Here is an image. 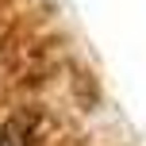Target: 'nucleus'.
<instances>
[{
	"instance_id": "obj_1",
	"label": "nucleus",
	"mask_w": 146,
	"mask_h": 146,
	"mask_svg": "<svg viewBox=\"0 0 146 146\" xmlns=\"http://www.w3.org/2000/svg\"><path fill=\"white\" fill-rule=\"evenodd\" d=\"M31 127H35V111H15L0 123V146H27Z\"/></svg>"
}]
</instances>
